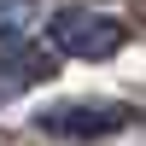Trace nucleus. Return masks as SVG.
<instances>
[{
  "label": "nucleus",
  "instance_id": "obj_2",
  "mask_svg": "<svg viewBox=\"0 0 146 146\" xmlns=\"http://www.w3.org/2000/svg\"><path fill=\"white\" fill-rule=\"evenodd\" d=\"M129 123H135V105H117V100H64L35 111V129L53 140H111Z\"/></svg>",
  "mask_w": 146,
  "mask_h": 146
},
{
  "label": "nucleus",
  "instance_id": "obj_1",
  "mask_svg": "<svg viewBox=\"0 0 146 146\" xmlns=\"http://www.w3.org/2000/svg\"><path fill=\"white\" fill-rule=\"evenodd\" d=\"M123 41H129V23L117 18V12H105V6H64L47 23V47H53L58 58H82V64L117 58Z\"/></svg>",
  "mask_w": 146,
  "mask_h": 146
}]
</instances>
